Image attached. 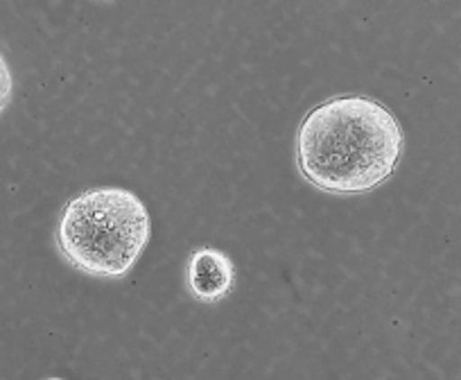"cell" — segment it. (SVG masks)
I'll return each instance as SVG.
<instances>
[{
    "label": "cell",
    "instance_id": "obj_3",
    "mask_svg": "<svg viewBox=\"0 0 461 380\" xmlns=\"http://www.w3.org/2000/svg\"><path fill=\"white\" fill-rule=\"evenodd\" d=\"M185 278L190 294L197 302L217 303L236 288V265L224 251L202 247L190 256Z\"/></svg>",
    "mask_w": 461,
    "mask_h": 380
},
{
    "label": "cell",
    "instance_id": "obj_5",
    "mask_svg": "<svg viewBox=\"0 0 461 380\" xmlns=\"http://www.w3.org/2000/svg\"><path fill=\"white\" fill-rule=\"evenodd\" d=\"M46 380H64V378H46Z\"/></svg>",
    "mask_w": 461,
    "mask_h": 380
},
{
    "label": "cell",
    "instance_id": "obj_4",
    "mask_svg": "<svg viewBox=\"0 0 461 380\" xmlns=\"http://www.w3.org/2000/svg\"><path fill=\"white\" fill-rule=\"evenodd\" d=\"M12 91H14V79H12V70L7 66L5 57L0 55V112L10 104Z\"/></svg>",
    "mask_w": 461,
    "mask_h": 380
},
{
    "label": "cell",
    "instance_id": "obj_1",
    "mask_svg": "<svg viewBox=\"0 0 461 380\" xmlns=\"http://www.w3.org/2000/svg\"><path fill=\"white\" fill-rule=\"evenodd\" d=\"M398 118L366 95H337L310 109L296 131V167L330 195H362L383 185L401 163Z\"/></svg>",
    "mask_w": 461,
    "mask_h": 380
},
{
    "label": "cell",
    "instance_id": "obj_2",
    "mask_svg": "<svg viewBox=\"0 0 461 380\" xmlns=\"http://www.w3.org/2000/svg\"><path fill=\"white\" fill-rule=\"evenodd\" d=\"M148 206L127 188H91L61 211L57 247L70 267L97 278H121L149 242Z\"/></svg>",
    "mask_w": 461,
    "mask_h": 380
}]
</instances>
